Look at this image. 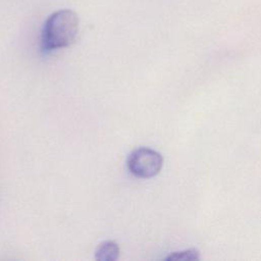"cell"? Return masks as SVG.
<instances>
[{
    "instance_id": "1",
    "label": "cell",
    "mask_w": 261,
    "mask_h": 261,
    "mask_svg": "<svg viewBox=\"0 0 261 261\" xmlns=\"http://www.w3.org/2000/svg\"><path fill=\"white\" fill-rule=\"evenodd\" d=\"M79 16L70 9L51 13L44 22L41 34V50L44 53L69 46L79 33Z\"/></svg>"
},
{
    "instance_id": "2",
    "label": "cell",
    "mask_w": 261,
    "mask_h": 261,
    "mask_svg": "<svg viewBox=\"0 0 261 261\" xmlns=\"http://www.w3.org/2000/svg\"><path fill=\"white\" fill-rule=\"evenodd\" d=\"M126 166L133 175L140 178H151L160 172L163 166V157L154 149L140 147L129 153Z\"/></svg>"
},
{
    "instance_id": "3",
    "label": "cell",
    "mask_w": 261,
    "mask_h": 261,
    "mask_svg": "<svg viewBox=\"0 0 261 261\" xmlns=\"http://www.w3.org/2000/svg\"><path fill=\"white\" fill-rule=\"evenodd\" d=\"M119 251L116 242L107 240L98 245L95 251V259L98 261H115L119 257Z\"/></svg>"
},
{
    "instance_id": "4",
    "label": "cell",
    "mask_w": 261,
    "mask_h": 261,
    "mask_svg": "<svg viewBox=\"0 0 261 261\" xmlns=\"http://www.w3.org/2000/svg\"><path fill=\"white\" fill-rule=\"evenodd\" d=\"M164 259L168 261H196L200 259V253L196 248H191L182 251L172 252Z\"/></svg>"
}]
</instances>
